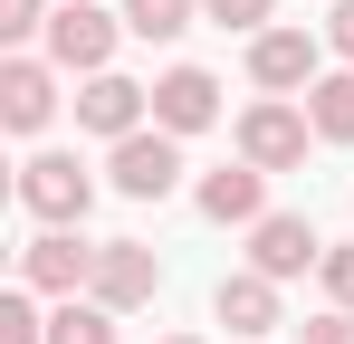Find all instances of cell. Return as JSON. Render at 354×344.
<instances>
[{
	"mask_svg": "<svg viewBox=\"0 0 354 344\" xmlns=\"http://www.w3.org/2000/svg\"><path fill=\"white\" fill-rule=\"evenodd\" d=\"M19 201H29L48 229H77V220H86V201H96V182H86L77 153H29V163H19Z\"/></svg>",
	"mask_w": 354,
	"mask_h": 344,
	"instance_id": "obj_1",
	"label": "cell"
},
{
	"mask_svg": "<svg viewBox=\"0 0 354 344\" xmlns=\"http://www.w3.org/2000/svg\"><path fill=\"white\" fill-rule=\"evenodd\" d=\"M306 134H316V115H297V106H249L239 115V163H259V172H288V163H306Z\"/></svg>",
	"mask_w": 354,
	"mask_h": 344,
	"instance_id": "obj_2",
	"label": "cell"
},
{
	"mask_svg": "<svg viewBox=\"0 0 354 344\" xmlns=\"http://www.w3.org/2000/svg\"><path fill=\"white\" fill-rule=\"evenodd\" d=\"M249 268L259 278H306V268H326V239L297 211H268V220H249Z\"/></svg>",
	"mask_w": 354,
	"mask_h": 344,
	"instance_id": "obj_3",
	"label": "cell"
},
{
	"mask_svg": "<svg viewBox=\"0 0 354 344\" xmlns=\"http://www.w3.org/2000/svg\"><path fill=\"white\" fill-rule=\"evenodd\" d=\"M48 57L77 67V77H106V57H115V19H106V10H86V0L48 10Z\"/></svg>",
	"mask_w": 354,
	"mask_h": 344,
	"instance_id": "obj_4",
	"label": "cell"
},
{
	"mask_svg": "<svg viewBox=\"0 0 354 344\" xmlns=\"http://www.w3.org/2000/svg\"><path fill=\"white\" fill-rule=\"evenodd\" d=\"M96 306H144V296H153V287H163V258H153V249H144V239H106V249H96Z\"/></svg>",
	"mask_w": 354,
	"mask_h": 344,
	"instance_id": "obj_5",
	"label": "cell"
},
{
	"mask_svg": "<svg viewBox=\"0 0 354 344\" xmlns=\"http://www.w3.org/2000/svg\"><path fill=\"white\" fill-rule=\"evenodd\" d=\"M106 172H115V191H124V201H163V191L182 182V153H173V134H124Z\"/></svg>",
	"mask_w": 354,
	"mask_h": 344,
	"instance_id": "obj_6",
	"label": "cell"
},
{
	"mask_svg": "<svg viewBox=\"0 0 354 344\" xmlns=\"http://www.w3.org/2000/svg\"><path fill=\"white\" fill-rule=\"evenodd\" d=\"M19 278L48 287V296H77V287L96 278V249H77V229H39V239L19 249Z\"/></svg>",
	"mask_w": 354,
	"mask_h": 344,
	"instance_id": "obj_7",
	"label": "cell"
},
{
	"mask_svg": "<svg viewBox=\"0 0 354 344\" xmlns=\"http://www.w3.org/2000/svg\"><path fill=\"white\" fill-rule=\"evenodd\" d=\"M144 106H153V86H134V77H86V96H77V124H96V134H144Z\"/></svg>",
	"mask_w": 354,
	"mask_h": 344,
	"instance_id": "obj_8",
	"label": "cell"
},
{
	"mask_svg": "<svg viewBox=\"0 0 354 344\" xmlns=\"http://www.w3.org/2000/svg\"><path fill=\"white\" fill-rule=\"evenodd\" d=\"M48 115H58V77H48L39 57H10V67H0V124H10V134H39Z\"/></svg>",
	"mask_w": 354,
	"mask_h": 344,
	"instance_id": "obj_9",
	"label": "cell"
},
{
	"mask_svg": "<svg viewBox=\"0 0 354 344\" xmlns=\"http://www.w3.org/2000/svg\"><path fill=\"white\" fill-rule=\"evenodd\" d=\"M221 115V86H211V67H173L163 86H153V124L163 134H201Z\"/></svg>",
	"mask_w": 354,
	"mask_h": 344,
	"instance_id": "obj_10",
	"label": "cell"
},
{
	"mask_svg": "<svg viewBox=\"0 0 354 344\" xmlns=\"http://www.w3.org/2000/svg\"><path fill=\"white\" fill-rule=\"evenodd\" d=\"M249 77L259 86H316V39L306 29H259L249 39Z\"/></svg>",
	"mask_w": 354,
	"mask_h": 344,
	"instance_id": "obj_11",
	"label": "cell"
},
{
	"mask_svg": "<svg viewBox=\"0 0 354 344\" xmlns=\"http://www.w3.org/2000/svg\"><path fill=\"white\" fill-rule=\"evenodd\" d=\"M211 306H221V325H230V335H268V325H278V278H259V268H249V278H221V296H211Z\"/></svg>",
	"mask_w": 354,
	"mask_h": 344,
	"instance_id": "obj_12",
	"label": "cell"
},
{
	"mask_svg": "<svg viewBox=\"0 0 354 344\" xmlns=\"http://www.w3.org/2000/svg\"><path fill=\"white\" fill-rule=\"evenodd\" d=\"M201 211H211V220H268V211H259V163L211 172V182H201Z\"/></svg>",
	"mask_w": 354,
	"mask_h": 344,
	"instance_id": "obj_13",
	"label": "cell"
},
{
	"mask_svg": "<svg viewBox=\"0 0 354 344\" xmlns=\"http://www.w3.org/2000/svg\"><path fill=\"white\" fill-rule=\"evenodd\" d=\"M306 115H316L326 144H354V67L345 77H316V86H306Z\"/></svg>",
	"mask_w": 354,
	"mask_h": 344,
	"instance_id": "obj_14",
	"label": "cell"
},
{
	"mask_svg": "<svg viewBox=\"0 0 354 344\" xmlns=\"http://www.w3.org/2000/svg\"><path fill=\"white\" fill-rule=\"evenodd\" d=\"M48 344H115V306H77L67 296L58 316H48Z\"/></svg>",
	"mask_w": 354,
	"mask_h": 344,
	"instance_id": "obj_15",
	"label": "cell"
},
{
	"mask_svg": "<svg viewBox=\"0 0 354 344\" xmlns=\"http://www.w3.org/2000/svg\"><path fill=\"white\" fill-rule=\"evenodd\" d=\"M192 10H201V0H124V29H134V39H182Z\"/></svg>",
	"mask_w": 354,
	"mask_h": 344,
	"instance_id": "obj_16",
	"label": "cell"
},
{
	"mask_svg": "<svg viewBox=\"0 0 354 344\" xmlns=\"http://www.w3.org/2000/svg\"><path fill=\"white\" fill-rule=\"evenodd\" d=\"M0 344H48V316L29 296H0Z\"/></svg>",
	"mask_w": 354,
	"mask_h": 344,
	"instance_id": "obj_17",
	"label": "cell"
},
{
	"mask_svg": "<svg viewBox=\"0 0 354 344\" xmlns=\"http://www.w3.org/2000/svg\"><path fill=\"white\" fill-rule=\"evenodd\" d=\"M297 344H354V306H335V316H306V325H297Z\"/></svg>",
	"mask_w": 354,
	"mask_h": 344,
	"instance_id": "obj_18",
	"label": "cell"
},
{
	"mask_svg": "<svg viewBox=\"0 0 354 344\" xmlns=\"http://www.w3.org/2000/svg\"><path fill=\"white\" fill-rule=\"evenodd\" d=\"M326 296L354 306V239H345V249H326Z\"/></svg>",
	"mask_w": 354,
	"mask_h": 344,
	"instance_id": "obj_19",
	"label": "cell"
},
{
	"mask_svg": "<svg viewBox=\"0 0 354 344\" xmlns=\"http://www.w3.org/2000/svg\"><path fill=\"white\" fill-rule=\"evenodd\" d=\"M29 29H48V10L39 0H0V39H29Z\"/></svg>",
	"mask_w": 354,
	"mask_h": 344,
	"instance_id": "obj_20",
	"label": "cell"
},
{
	"mask_svg": "<svg viewBox=\"0 0 354 344\" xmlns=\"http://www.w3.org/2000/svg\"><path fill=\"white\" fill-rule=\"evenodd\" d=\"M201 10H211L221 29H259V19H268V0H201Z\"/></svg>",
	"mask_w": 354,
	"mask_h": 344,
	"instance_id": "obj_21",
	"label": "cell"
},
{
	"mask_svg": "<svg viewBox=\"0 0 354 344\" xmlns=\"http://www.w3.org/2000/svg\"><path fill=\"white\" fill-rule=\"evenodd\" d=\"M326 39H335V57L354 67V0H335V19H326Z\"/></svg>",
	"mask_w": 354,
	"mask_h": 344,
	"instance_id": "obj_22",
	"label": "cell"
},
{
	"mask_svg": "<svg viewBox=\"0 0 354 344\" xmlns=\"http://www.w3.org/2000/svg\"><path fill=\"white\" fill-rule=\"evenodd\" d=\"M173 344H192V335H173Z\"/></svg>",
	"mask_w": 354,
	"mask_h": 344,
	"instance_id": "obj_23",
	"label": "cell"
}]
</instances>
